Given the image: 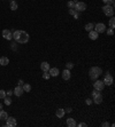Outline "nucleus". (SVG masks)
<instances>
[{"label":"nucleus","instance_id":"f257e3e1","mask_svg":"<svg viewBox=\"0 0 115 127\" xmlns=\"http://www.w3.org/2000/svg\"><path fill=\"white\" fill-rule=\"evenodd\" d=\"M13 38H14L17 42H20V44H25V42L29 41V34H28L25 31H22V30L14 31Z\"/></svg>","mask_w":115,"mask_h":127},{"label":"nucleus","instance_id":"f03ea898","mask_svg":"<svg viewBox=\"0 0 115 127\" xmlns=\"http://www.w3.org/2000/svg\"><path fill=\"white\" fill-rule=\"evenodd\" d=\"M89 75H90V79L96 80V79H98L100 76L103 75V70H101V68H99V67H93L90 69Z\"/></svg>","mask_w":115,"mask_h":127},{"label":"nucleus","instance_id":"7ed1b4c3","mask_svg":"<svg viewBox=\"0 0 115 127\" xmlns=\"http://www.w3.org/2000/svg\"><path fill=\"white\" fill-rule=\"evenodd\" d=\"M103 11L106 16H113L114 15V7L111 5H105L103 7Z\"/></svg>","mask_w":115,"mask_h":127},{"label":"nucleus","instance_id":"20e7f679","mask_svg":"<svg viewBox=\"0 0 115 127\" xmlns=\"http://www.w3.org/2000/svg\"><path fill=\"white\" fill-rule=\"evenodd\" d=\"M74 9L76 11H84L85 9H86V4L85 2H82V1H77V0H75V7H74Z\"/></svg>","mask_w":115,"mask_h":127},{"label":"nucleus","instance_id":"39448f33","mask_svg":"<svg viewBox=\"0 0 115 127\" xmlns=\"http://www.w3.org/2000/svg\"><path fill=\"white\" fill-rule=\"evenodd\" d=\"M93 87H94V89L101 92V90L104 89V87H105V84H104L103 80H98V79H96L94 82H93Z\"/></svg>","mask_w":115,"mask_h":127},{"label":"nucleus","instance_id":"423d86ee","mask_svg":"<svg viewBox=\"0 0 115 127\" xmlns=\"http://www.w3.org/2000/svg\"><path fill=\"white\" fill-rule=\"evenodd\" d=\"M94 29H96L94 31H97L98 33H103V32L106 31V25H105L104 23H98V24L94 25Z\"/></svg>","mask_w":115,"mask_h":127},{"label":"nucleus","instance_id":"0eeeda50","mask_svg":"<svg viewBox=\"0 0 115 127\" xmlns=\"http://www.w3.org/2000/svg\"><path fill=\"white\" fill-rule=\"evenodd\" d=\"M6 120H7V123H6V126L7 127H14L17 125V121H16V119L14 117H8Z\"/></svg>","mask_w":115,"mask_h":127},{"label":"nucleus","instance_id":"6e6552de","mask_svg":"<svg viewBox=\"0 0 115 127\" xmlns=\"http://www.w3.org/2000/svg\"><path fill=\"white\" fill-rule=\"evenodd\" d=\"M104 84L105 85H107V86H111L112 84H113V77H112L109 73H107V75L105 76V78H104Z\"/></svg>","mask_w":115,"mask_h":127},{"label":"nucleus","instance_id":"1a4fd4ad","mask_svg":"<svg viewBox=\"0 0 115 127\" xmlns=\"http://www.w3.org/2000/svg\"><path fill=\"white\" fill-rule=\"evenodd\" d=\"M2 37L5 39H7V40H12L13 39V33L11 32V30H7V29H5L2 31Z\"/></svg>","mask_w":115,"mask_h":127},{"label":"nucleus","instance_id":"9d476101","mask_svg":"<svg viewBox=\"0 0 115 127\" xmlns=\"http://www.w3.org/2000/svg\"><path fill=\"white\" fill-rule=\"evenodd\" d=\"M23 93H24V90H23V87L22 86L15 87V89L13 90V94H14V95H16V96H21V95H23Z\"/></svg>","mask_w":115,"mask_h":127},{"label":"nucleus","instance_id":"9b49d317","mask_svg":"<svg viewBox=\"0 0 115 127\" xmlns=\"http://www.w3.org/2000/svg\"><path fill=\"white\" fill-rule=\"evenodd\" d=\"M92 101L94 102L96 104H100V103L103 102V96H101V94L98 93V94H96V95H93V100H92Z\"/></svg>","mask_w":115,"mask_h":127},{"label":"nucleus","instance_id":"f8f14e48","mask_svg":"<svg viewBox=\"0 0 115 127\" xmlns=\"http://www.w3.org/2000/svg\"><path fill=\"white\" fill-rule=\"evenodd\" d=\"M48 73L51 75V77H58L59 73H60V71H59V69H58V68H50Z\"/></svg>","mask_w":115,"mask_h":127},{"label":"nucleus","instance_id":"ddd939ff","mask_svg":"<svg viewBox=\"0 0 115 127\" xmlns=\"http://www.w3.org/2000/svg\"><path fill=\"white\" fill-rule=\"evenodd\" d=\"M70 77H71L70 70L66 69V70H63V71H62V79H63V80H69V79H70Z\"/></svg>","mask_w":115,"mask_h":127},{"label":"nucleus","instance_id":"4468645a","mask_svg":"<svg viewBox=\"0 0 115 127\" xmlns=\"http://www.w3.org/2000/svg\"><path fill=\"white\" fill-rule=\"evenodd\" d=\"M98 37H99V33H98L97 31L92 30L89 32V38H90L91 40H96V39H98Z\"/></svg>","mask_w":115,"mask_h":127},{"label":"nucleus","instance_id":"2eb2a0df","mask_svg":"<svg viewBox=\"0 0 115 127\" xmlns=\"http://www.w3.org/2000/svg\"><path fill=\"white\" fill-rule=\"evenodd\" d=\"M50 64L47 63V62H43L42 64H40V69H42V71L44 72V71H48L50 70Z\"/></svg>","mask_w":115,"mask_h":127},{"label":"nucleus","instance_id":"dca6fc26","mask_svg":"<svg viewBox=\"0 0 115 127\" xmlns=\"http://www.w3.org/2000/svg\"><path fill=\"white\" fill-rule=\"evenodd\" d=\"M8 63H9L8 57H6V56H1L0 57V65H8Z\"/></svg>","mask_w":115,"mask_h":127},{"label":"nucleus","instance_id":"f3484780","mask_svg":"<svg viewBox=\"0 0 115 127\" xmlns=\"http://www.w3.org/2000/svg\"><path fill=\"white\" fill-rule=\"evenodd\" d=\"M67 126H69V127L76 126V121H75V119H73V118H68V119H67Z\"/></svg>","mask_w":115,"mask_h":127},{"label":"nucleus","instance_id":"a211bd4d","mask_svg":"<svg viewBox=\"0 0 115 127\" xmlns=\"http://www.w3.org/2000/svg\"><path fill=\"white\" fill-rule=\"evenodd\" d=\"M65 113H66V111L63 109H58L57 112H55V115H57L58 118H62V117L65 116Z\"/></svg>","mask_w":115,"mask_h":127},{"label":"nucleus","instance_id":"6ab92c4d","mask_svg":"<svg viewBox=\"0 0 115 127\" xmlns=\"http://www.w3.org/2000/svg\"><path fill=\"white\" fill-rule=\"evenodd\" d=\"M8 118V115H7V112L6 111H4L2 109L0 110V119L1 120H6Z\"/></svg>","mask_w":115,"mask_h":127},{"label":"nucleus","instance_id":"aec40b11","mask_svg":"<svg viewBox=\"0 0 115 127\" xmlns=\"http://www.w3.org/2000/svg\"><path fill=\"white\" fill-rule=\"evenodd\" d=\"M93 29H94V24H93V23H88V24L85 25V30L88 31V32L92 31Z\"/></svg>","mask_w":115,"mask_h":127},{"label":"nucleus","instance_id":"412c9836","mask_svg":"<svg viewBox=\"0 0 115 127\" xmlns=\"http://www.w3.org/2000/svg\"><path fill=\"white\" fill-rule=\"evenodd\" d=\"M22 87H23V90H24L25 93H29L31 90V85H29V84H25V82H24Z\"/></svg>","mask_w":115,"mask_h":127},{"label":"nucleus","instance_id":"4be33fe9","mask_svg":"<svg viewBox=\"0 0 115 127\" xmlns=\"http://www.w3.org/2000/svg\"><path fill=\"white\" fill-rule=\"evenodd\" d=\"M9 7H11L12 10H16L19 6H17V4H16V1H12L11 5H9Z\"/></svg>","mask_w":115,"mask_h":127},{"label":"nucleus","instance_id":"5701e85b","mask_svg":"<svg viewBox=\"0 0 115 127\" xmlns=\"http://www.w3.org/2000/svg\"><path fill=\"white\" fill-rule=\"evenodd\" d=\"M4 103L6 105H11L12 104V98H11V97H5V98H4Z\"/></svg>","mask_w":115,"mask_h":127},{"label":"nucleus","instance_id":"b1692460","mask_svg":"<svg viewBox=\"0 0 115 127\" xmlns=\"http://www.w3.org/2000/svg\"><path fill=\"white\" fill-rule=\"evenodd\" d=\"M43 78L46 79V80L51 78V75L48 73V71H44V73H43Z\"/></svg>","mask_w":115,"mask_h":127},{"label":"nucleus","instance_id":"393cba45","mask_svg":"<svg viewBox=\"0 0 115 127\" xmlns=\"http://www.w3.org/2000/svg\"><path fill=\"white\" fill-rule=\"evenodd\" d=\"M109 28H112V29H114V28H115V20H114V17L111 19V21H109Z\"/></svg>","mask_w":115,"mask_h":127},{"label":"nucleus","instance_id":"a878e982","mask_svg":"<svg viewBox=\"0 0 115 127\" xmlns=\"http://www.w3.org/2000/svg\"><path fill=\"white\" fill-rule=\"evenodd\" d=\"M68 7L69 8H74L75 7V0H70V1H68Z\"/></svg>","mask_w":115,"mask_h":127},{"label":"nucleus","instance_id":"bb28decb","mask_svg":"<svg viewBox=\"0 0 115 127\" xmlns=\"http://www.w3.org/2000/svg\"><path fill=\"white\" fill-rule=\"evenodd\" d=\"M106 32H107L108 36H113V34H114V29H112V28H108L107 30H106Z\"/></svg>","mask_w":115,"mask_h":127},{"label":"nucleus","instance_id":"cd10ccee","mask_svg":"<svg viewBox=\"0 0 115 127\" xmlns=\"http://www.w3.org/2000/svg\"><path fill=\"white\" fill-rule=\"evenodd\" d=\"M104 2H105V5H109V4H112L111 6H113L114 7V0H103Z\"/></svg>","mask_w":115,"mask_h":127},{"label":"nucleus","instance_id":"c85d7f7f","mask_svg":"<svg viewBox=\"0 0 115 127\" xmlns=\"http://www.w3.org/2000/svg\"><path fill=\"white\" fill-rule=\"evenodd\" d=\"M73 68H74V64L71 63V62H69V63L66 64V69H68V70H71Z\"/></svg>","mask_w":115,"mask_h":127},{"label":"nucleus","instance_id":"c756f323","mask_svg":"<svg viewBox=\"0 0 115 127\" xmlns=\"http://www.w3.org/2000/svg\"><path fill=\"white\" fill-rule=\"evenodd\" d=\"M6 97V92L4 89H0V98H5Z\"/></svg>","mask_w":115,"mask_h":127},{"label":"nucleus","instance_id":"7c9ffc66","mask_svg":"<svg viewBox=\"0 0 115 127\" xmlns=\"http://www.w3.org/2000/svg\"><path fill=\"white\" fill-rule=\"evenodd\" d=\"M75 13H76V10H75L74 8H69V14H70V15H74Z\"/></svg>","mask_w":115,"mask_h":127},{"label":"nucleus","instance_id":"2f4dec72","mask_svg":"<svg viewBox=\"0 0 115 127\" xmlns=\"http://www.w3.org/2000/svg\"><path fill=\"white\" fill-rule=\"evenodd\" d=\"M73 16H74V19H75V20H78V17H80V14H78V11H76V13H75Z\"/></svg>","mask_w":115,"mask_h":127},{"label":"nucleus","instance_id":"473e14b6","mask_svg":"<svg viewBox=\"0 0 115 127\" xmlns=\"http://www.w3.org/2000/svg\"><path fill=\"white\" fill-rule=\"evenodd\" d=\"M92 103H93V101H92L91 98H88V100H86V104L88 105H91Z\"/></svg>","mask_w":115,"mask_h":127},{"label":"nucleus","instance_id":"72a5a7b5","mask_svg":"<svg viewBox=\"0 0 115 127\" xmlns=\"http://www.w3.org/2000/svg\"><path fill=\"white\" fill-rule=\"evenodd\" d=\"M78 127H86V124H84V123H80V124H78Z\"/></svg>","mask_w":115,"mask_h":127},{"label":"nucleus","instance_id":"f704fd0d","mask_svg":"<svg viewBox=\"0 0 115 127\" xmlns=\"http://www.w3.org/2000/svg\"><path fill=\"white\" fill-rule=\"evenodd\" d=\"M23 84H24V81H23L22 79H20L19 80V86H23Z\"/></svg>","mask_w":115,"mask_h":127},{"label":"nucleus","instance_id":"c9c22d12","mask_svg":"<svg viewBox=\"0 0 115 127\" xmlns=\"http://www.w3.org/2000/svg\"><path fill=\"white\" fill-rule=\"evenodd\" d=\"M6 94H7L8 96H11L12 94H13V90H8V92H6Z\"/></svg>","mask_w":115,"mask_h":127},{"label":"nucleus","instance_id":"e433bc0d","mask_svg":"<svg viewBox=\"0 0 115 127\" xmlns=\"http://www.w3.org/2000/svg\"><path fill=\"white\" fill-rule=\"evenodd\" d=\"M107 126H109V123H107V121L103 124V127H107Z\"/></svg>","mask_w":115,"mask_h":127},{"label":"nucleus","instance_id":"4c0bfd02","mask_svg":"<svg viewBox=\"0 0 115 127\" xmlns=\"http://www.w3.org/2000/svg\"><path fill=\"white\" fill-rule=\"evenodd\" d=\"M73 111V110H71V109H67V110H66V112H68V113H70V112Z\"/></svg>","mask_w":115,"mask_h":127},{"label":"nucleus","instance_id":"58836bf2","mask_svg":"<svg viewBox=\"0 0 115 127\" xmlns=\"http://www.w3.org/2000/svg\"><path fill=\"white\" fill-rule=\"evenodd\" d=\"M1 109H2V104H0V110H1Z\"/></svg>","mask_w":115,"mask_h":127},{"label":"nucleus","instance_id":"ea45409f","mask_svg":"<svg viewBox=\"0 0 115 127\" xmlns=\"http://www.w3.org/2000/svg\"><path fill=\"white\" fill-rule=\"evenodd\" d=\"M0 67H1V65H0Z\"/></svg>","mask_w":115,"mask_h":127}]
</instances>
